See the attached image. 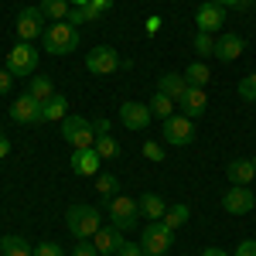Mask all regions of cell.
Wrapping results in <instances>:
<instances>
[{
    "label": "cell",
    "mask_w": 256,
    "mask_h": 256,
    "mask_svg": "<svg viewBox=\"0 0 256 256\" xmlns=\"http://www.w3.org/2000/svg\"><path fill=\"white\" fill-rule=\"evenodd\" d=\"M68 4H72V7H89L92 0H68Z\"/></svg>",
    "instance_id": "cell-42"
},
{
    "label": "cell",
    "mask_w": 256,
    "mask_h": 256,
    "mask_svg": "<svg viewBox=\"0 0 256 256\" xmlns=\"http://www.w3.org/2000/svg\"><path fill=\"white\" fill-rule=\"evenodd\" d=\"M195 52L202 55V58L216 55V38H212V34H205V31H198V34H195Z\"/></svg>",
    "instance_id": "cell-30"
},
{
    "label": "cell",
    "mask_w": 256,
    "mask_h": 256,
    "mask_svg": "<svg viewBox=\"0 0 256 256\" xmlns=\"http://www.w3.org/2000/svg\"><path fill=\"white\" fill-rule=\"evenodd\" d=\"M222 208L229 212V216H246V212H253L256 208V195L250 184H232L226 195H222Z\"/></svg>",
    "instance_id": "cell-9"
},
{
    "label": "cell",
    "mask_w": 256,
    "mask_h": 256,
    "mask_svg": "<svg viewBox=\"0 0 256 256\" xmlns=\"http://www.w3.org/2000/svg\"><path fill=\"white\" fill-rule=\"evenodd\" d=\"M68 164H72V171H76V174H82V178H96V174H99V164H102V158H99L96 147H82V150H72Z\"/></svg>",
    "instance_id": "cell-14"
},
{
    "label": "cell",
    "mask_w": 256,
    "mask_h": 256,
    "mask_svg": "<svg viewBox=\"0 0 256 256\" xmlns=\"http://www.w3.org/2000/svg\"><path fill=\"white\" fill-rule=\"evenodd\" d=\"M116 256H144V246L140 242H123Z\"/></svg>",
    "instance_id": "cell-35"
},
{
    "label": "cell",
    "mask_w": 256,
    "mask_h": 256,
    "mask_svg": "<svg viewBox=\"0 0 256 256\" xmlns=\"http://www.w3.org/2000/svg\"><path fill=\"white\" fill-rule=\"evenodd\" d=\"M226 178H229V184H250L256 181V160L250 158H236L226 164Z\"/></svg>",
    "instance_id": "cell-18"
},
{
    "label": "cell",
    "mask_w": 256,
    "mask_h": 256,
    "mask_svg": "<svg viewBox=\"0 0 256 256\" xmlns=\"http://www.w3.org/2000/svg\"><path fill=\"white\" fill-rule=\"evenodd\" d=\"M116 188H120V181L113 174H96V192L102 198H113V195H116Z\"/></svg>",
    "instance_id": "cell-29"
},
{
    "label": "cell",
    "mask_w": 256,
    "mask_h": 256,
    "mask_svg": "<svg viewBox=\"0 0 256 256\" xmlns=\"http://www.w3.org/2000/svg\"><path fill=\"white\" fill-rule=\"evenodd\" d=\"M65 226H68V232L76 239H92L102 229L99 212L92 205H72V208H65Z\"/></svg>",
    "instance_id": "cell-2"
},
{
    "label": "cell",
    "mask_w": 256,
    "mask_h": 256,
    "mask_svg": "<svg viewBox=\"0 0 256 256\" xmlns=\"http://www.w3.org/2000/svg\"><path fill=\"white\" fill-rule=\"evenodd\" d=\"M239 96L246 99V102H256V72L242 76V82H239Z\"/></svg>",
    "instance_id": "cell-31"
},
{
    "label": "cell",
    "mask_w": 256,
    "mask_h": 256,
    "mask_svg": "<svg viewBox=\"0 0 256 256\" xmlns=\"http://www.w3.org/2000/svg\"><path fill=\"white\" fill-rule=\"evenodd\" d=\"M7 68H10V76H34L38 72V48H34V41H18L7 52Z\"/></svg>",
    "instance_id": "cell-5"
},
{
    "label": "cell",
    "mask_w": 256,
    "mask_h": 256,
    "mask_svg": "<svg viewBox=\"0 0 256 256\" xmlns=\"http://www.w3.org/2000/svg\"><path fill=\"white\" fill-rule=\"evenodd\" d=\"M144 158H147V160H154V164H160V160H168V154H164V147H160V144L147 140V144H144Z\"/></svg>",
    "instance_id": "cell-33"
},
{
    "label": "cell",
    "mask_w": 256,
    "mask_h": 256,
    "mask_svg": "<svg viewBox=\"0 0 256 256\" xmlns=\"http://www.w3.org/2000/svg\"><path fill=\"white\" fill-rule=\"evenodd\" d=\"M160 137H164L168 147H188V144H195V123L184 116V113H174V116L164 120Z\"/></svg>",
    "instance_id": "cell-6"
},
{
    "label": "cell",
    "mask_w": 256,
    "mask_h": 256,
    "mask_svg": "<svg viewBox=\"0 0 256 256\" xmlns=\"http://www.w3.org/2000/svg\"><path fill=\"white\" fill-rule=\"evenodd\" d=\"M72 256H99V250L92 246V239H76V246H72Z\"/></svg>",
    "instance_id": "cell-34"
},
{
    "label": "cell",
    "mask_w": 256,
    "mask_h": 256,
    "mask_svg": "<svg viewBox=\"0 0 256 256\" xmlns=\"http://www.w3.org/2000/svg\"><path fill=\"white\" fill-rule=\"evenodd\" d=\"M14 31L20 41H38V34H44V14L41 7H24L14 20Z\"/></svg>",
    "instance_id": "cell-10"
},
{
    "label": "cell",
    "mask_w": 256,
    "mask_h": 256,
    "mask_svg": "<svg viewBox=\"0 0 256 256\" xmlns=\"http://www.w3.org/2000/svg\"><path fill=\"white\" fill-rule=\"evenodd\" d=\"M41 44L48 55H72L79 48V28H72L68 20H52L41 34Z\"/></svg>",
    "instance_id": "cell-1"
},
{
    "label": "cell",
    "mask_w": 256,
    "mask_h": 256,
    "mask_svg": "<svg viewBox=\"0 0 256 256\" xmlns=\"http://www.w3.org/2000/svg\"><path fill=\"white\" fill-rule=\"evenodd\" d=\"M144 256H150V253H144Z\"/></svg>",
    "instance_id": "cell-43"
},
{
    "label": "cell",
    "mask_w": 256,
    "mask_h": 256,
    "mask_svg": "<svg viewBox=\"0 0 256 256\" xmlns=\"http://www.w3.org/2000/svg\"><path fill=\"white\" fill-rule=\"evenodd\" d=\"M34 256H65L58 242H52V239H41L38 246H34Z\"/></svg>",
    "instance_id": "cell-32"
},
{
    "label": "cell",
    "mask_w": 256,
    "mask_h": 256,
    "mask_svg": "<svg viewBox=\"0 0 256 256\" xmlns=\"http://www.w3.org/2000/svg\"><path fill=\"white\" fill-rule=\"evenodd\" d=\"M188 218H192V208H188V205H171V208L164 212V218H160V222H164L168 229H181Z\"/></svg>",
    "instance_id": "cell-28"
},
{
    "label": "cell",
    "mask_w": 256,
    "mask_h": 256,
    "mask_svg": "<svg viewBox=\"0 0 256 256\" xmlns=\"http://www.w3.org/2000/svg\"><path fill=\"white\" fill-rule=\"evenodd\" d=\"M89 7H92V10H96L99 18H102V14H106V10H110V7H113V0H92V4H89Z\"/></svg>",
    "instance_id": "cell-38"
},
{
    "label": "cell",
    "mask_w": 256,
    "mask_h": 256,
    "mask_svg": "<svg viewBox=\"0 0 256 256\" xmlns=\"http://www.w3.org/2000/svg\"><path fill=\"white\" fill-rule=\"evenodd\" d=\"M123 232H120L116 226H102L96 236H92V246L99 250V256H116L120 253V246H123Z\"/></svg>",
    "instance_id": "cell-17"
},
{
    "label": "cell",
    "mask_w": 256,
    "mask_h": 256,
    "mask_svg": "<svg viewBox=\"0 0 256 256\" xmlns=\"http://www.w3.org/2000/svg\"><path fill=\"white\" fill-rule=\"evenodd\" d=\"M62 140H65L72 150L96 147V126H92L86 116H65L62 120Z\"/></svg>",
    "instance_id": "cell-3"
},
{
    "label": "cell",
    "mask_w": 256,
    "mask_h": 256,
    "mask_svg": "<svg viewBox=\"0 0 256 256\" xmlns=\"http://www.w3.org/2000/svg\"><path fill=\"white\" fill-rule=\"evenodd\" d=\"M7 154H10V140H7L4 134H0V160L7 158Z\"/></svg>",
    "instance_id": "cell-39"
},
{
    "label": "cell",
    "mask_w": 256,
    "mask_h": 256,
    "mask_svg": "<svg viewBox=\"0 0 256 256\" xmlns=\"http://www.w3.org/2000/svg\"><path fill=\"white\" fill-rule=\"evenodd\" d=\"M181 113L188 120H198V116H205V110H208V96H205V89H198V86H188V92L181 96Z\"/></svg>",
    "instance_id": "cell-15"
},
{
    "label": "cell",
    "mask_w": 256,
    "mask_h": 256,
    "mask_svg": "<svg viewBox=\"0 0 256 256\" xmlns=\"http://www.w3.org/2000/svg\"><path fill=\"white\" fill-rule=\"evenodd\" d=\"M0 256H4V253H0Z\"/></svg>",
    "instance_id": "cell-45"
},
{
    "label": "cell",
    "mask_w": 256,
    "mask_h": 256,
    "mask_svg": "<svg viewBox=\"0 0 256 256\" xmlns=\"http://www.w3.org/2000/svg\"><path fill=\"white\" fill-rule=\"evenodd\" d=\"M195 24L198 31H205V34H216V31H222V24H226V7H218V4H202L195 10Z\"/></svg>",
    "instance_id": "cell-13"
},
{
    "label": "cell",
    "mask_w": 256,
    "mask_h": 256,
    "mask_svg": "<svg viewBox=\"0 0 256 256\" xmlns=\"http://www.w3.org/2000/svg\"><path fill=\"white\" fill-rule=\"evenodd\" d=\"M96 126V150L102 160H116L120 158V144L113 140V134H110V120H96L92 123Z\"/></svg>",
    "instance_id": "cell-16"
},
{
    "label": "cell",
    "mask_w": 256,
    "mask_h": 256,
    "mask_svg": "<svg viewBox=\"0 0 256 256\" xmlns=\"http://www.w3.org/2000/svg\"><path fill=\"white\" fill-rule=\"evenodd\" d=\"M10 82H14L10 68H0V96H7V92H10Z\"/></svg>",
    "instance_id": "cell-37"
},
{
    "label": "cell",
    "mask_w": 256,
    "mask_h": 256,
    "mask_svg": "<svg viewBox=\"0 0 256 256\" xmlns=\"http://www.w3.org/2000/svg\"><path fill=\"white\" fill-rule=\"evenodd\" d=\"M236 256H256V239H242L236 246Z\"/></svg>",
    "instance_id": "cell-36"
},
{
    "label": "cell",
    "mask_w": 256,
    "mask_h": 256,
    "mask_svg": "<svg viewBox=\"0 0 256 256\" xmlns=\"http://www.w3.org/2000/svg\"><path fill=\"white\" fill-rule=\"evenodd\" d=\"M158 92L171 96L174 102H181V96L188 92V79H184V72H181V76H174V72H164V76L158 79Z\"/></svg>",
    "instance_id": "cell-20"
},
{
    "label": "cell",
    "mask_w": 256,
    "mask_h": 256,
    "mask_svg": "<svg viewBox=\"0 0 256 256\" xmlns=\"http://www.w3.org/2000/svg\"><path fill=\"white\" fill-rule=\"evenodd\" d=\"M140 246H144V253H150V256H164L174 246V229H168L164 222H147Z\"/></svg>",
    "instance_id": "cell-7"
},
{
    "label": "cell",
    "mask_w": 256,
    "mask_h": 256,
    "mask_svg": "<svg viewBox=\"0 0 256 256\" xmlns=\"http://www.w3.org/2000/svg\"><path fill=\"white\" fill-rule=\"evenodd\" d=\"M171 4H174V0H171Z\"/></svg>",
    "instance_id": "cell-44"
},
{
    "label": "cell",
    "mask_w": 256,
    "mask_h": 256,
    "mask_svg": "<svg viewBox=\"0 0 256 256\" xmlns=\"http://www.w3.org/2000/svg\"><path fill=\"white\" fill-rule=\"evenodd\" d=\"M38 7H41V14H44V20H65L72 14L68 0H38Z\"/></svg>",
    "instance_id": "cell-23"
},
{
    "label": "cell",
    "mask_w": 256,
    "mask_h": 256,
    "mask_svg": "<svg viewBox=\"0 0 256 256\" xmlns=\"http://www.w3.org/2000/svg\"><path fill=\"white\" fill-rule=\"evenodd\" d=\"M10 120H14V123H20V126H34V123H44V120H41V102L31 96V92L18 96L14 102H10Z\"/></svg>",
    "instance_id": "cell-11"
},
{
    "label": "cell",
    "mask_w": 256,
    "mask_h": 256,
    "mask_svg": "<svg viewBox=\"0 0 256 256\" xmlns=\"http://www.w3.org/2000/svg\"><path fill=\"white\" fill-rule=\"evenodd\" d=\"M120 65H126V62L116 55V48H110V44H96V48H89V55H86V68L92 72V76H113Z\"/></svg>",
    "instance_id": "cell-8"
},
{
    "label": "cell",
    "mask_w": 256,
    "mask_h": 256,
    "mask_svg": "<svg viewBox=\"0 0 256 256\" xmlns=\"http://www.w3.org/2000/svg\"><path fill=\"white\" fill-rule=\"evenodd\" d=\"M150 120H154V113H150L147 102H134V99L130 102H120V123L126 130H147Z\"/></svg>",
    "instance_id": "cell-12"
},
{
    "label": "cell",
    "mask_w": 256,
    "mask_h": 256,
    "mask_svg": "<svg viewBox=\"0 0 256 256\" xmlns=\"http://www.w3.org/2000/svg\"><path fill=\"white\" fill-rule=\"evenodd\" d=\"M202 256H229L226 250H218V246H208V250H202Z\"/></svg>",
    "instance_id": "cell-41"
},
{
    "label": "cell",
    "mask_w": 256,
    "mask_h": 256,
    "mask_svg": "<svg viewBox=\"0 0 256 256\" xmlns=\"http://www.w3.org/2000/svg\"><path fill=\"white\" fill-rule=\"evenodd\" d=\"M218 7H246V0H212Z\"/></svg>",
    "instance_id": "cell-40"
},
{
    "label": "cell",
    "mask_w": 256,
    "mask_h": 256,
    "mask_svg": "<svg viewBox=\"0 0 256 256\" xmlns=\"http://www.w3.org/2000/svg\"><path fill=\"white\" fill-rule=\"evenodd\" d=\"M65 110H68V99L55 92L52 99L41 102V120H44V123H58V120H65Z\"/></svg>",
    "instance_id": "cell-22"
},
{
    "label": "cell",
    "mask_w": 256,
    "mask_h": 256,
    "mask_svg": "<svg viewBox=\"0 0 256 256\" xmlns=\"http://www.w3.org/2000/svg\"><path fill=\"white\" fill-rule=\"evenodd\" d=\"M147 106H150V113H154V116L168 120V116H174V106H178V102H174L171 96H164V92H154Z\"/></svg>",
    "instance_id": "cell-25"
},
{
    "label": "cell",
    "mask_w": 256,
    "mask_h": 256,
    "mask_svg": "<svg viewBox=\"0 0 256 256\" xmlns=\"http://www.w3.org/2000/svg\"><path fill=\"white\" fill-rule=\"evenodd\" d=\"M106 212H110V226H116L120 232H130V229L140 222L137 202H134V198H126V195L106 198Z\"/></svg>",
    "instance_id": "cell-4"
},
{
    "label": "cell",
    "mask_w": 256,
    "mask_h": 256,
    "mask_svg": "<svg viewBox=\"0 0 256 256\" xmlns=\"http://www.w3.org/2000/svg\"><path fill=\"white\" fill-rule=\"evenodd\" d=\"M0 253L4 256H34V250H31L20 236H4L0 239Z\"/></svg>",
    "instance_id": "cell-24"
},
{
    "label": "cell",
    "mask_w": 256,
    "mask_h": 256,
    "mask_svg": "<svg viewBox=\"0 0 256 256\" xmlns=\"http://www.w3.org/2000/svg\"><path fill=\"white\" fill-rule=\"evenodd\" d=\"M242 48H246V41L239 38V34H232V31H229V34H222V38L216 41V58L229 65V62H236L239 55H242Z\"/></svg>",
    "instance_id": "cell-19"
},
{
    "label": "cell",
    "mask_w": 256,
    "mask_h": 256,
    "mask_svg": "<svg viewBox=\"0 0 256 256\" xmlns=\"http://www.w3.org/2000/svg\"><path fill=\"white\" fill-rule=\"evenodd\" d=\"M137 208H140V216L147 218V222H160V218H164V212H168V205H164V198H160V195H154V192H147V195H140Z\"/></svg>",
    "instance_id": "cell-21"
},
{
    "label": "cell",
    "mask_w": 256,
    "mask_h": 256,
    "mask_svg": "<svg viewBox=\"0 0 256 256\" xmlns=\"http://www.w3.org/2000/svg\"><path fill=\"white\" fill-rule=\"evenodd\" d=\"M28 92L38 99V102H44V99L55 96V86H52V79H48V76H31V86H28Z\"/></svg>",
    "instance_id": "cell-26"
},
{
    "label": "cell",
    "mask_w": 256,
    "mask_h": 256,
    "mask_svg": "<svg viewBox=\"0 0 256 256\" xmlns=\"http://www.w3.org/2000/svg\"><path fill=\"white\" fill-rule=\"evenodd\" d=\"M184 79H188V86L205 89V86H208V79H212V72L205 68V62H192V65L184 68Z\"/></svg>",
    "instance_id": "cell-27"
}]
</instances>
